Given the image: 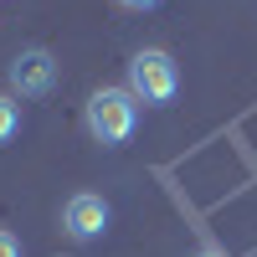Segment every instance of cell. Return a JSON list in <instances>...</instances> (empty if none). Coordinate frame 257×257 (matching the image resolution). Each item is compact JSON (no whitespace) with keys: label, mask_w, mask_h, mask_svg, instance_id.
<instances>
[{"label":"cell","mask_w":257,"mask_h":257,"mask_svg":"<svg viewBox=\"0 0 257 257\" xmlns=\"http://www.w3.org/2000/svg\"><path fill=\"white\" fill-rule=\"evenodd\" d=\"M139 123V98L128 88H98L88 98V134L98 144H123Z\"/></svg>","instance_id":"cell-1"},{"label":"cell","mask_w":257,"mask_h":257,"mask_svg":"<svg viewBox=\"0 0 257 257\" xmlns=\"http://www.w3.org/2000/svg\"><path fill=\"white\" fill-rule=\"evenodd\" d=\"M128 93L144 98V103H170L180 93V67L175 57L160 52V47H144L128 57Z\"/></svg>","instance_id":"cell-2"},{"label":"cell","mask_w":257,"mask_h":257,"mask_svg":"<svg viewBox=\"0 0 257 257\" xmlns=\"http://www.w3.org/2000/svg\"><path fill=\"white\" fill-rule=\"evenodd\" d=\"M52 82H57V62H52V52L31 47V52H21V57L11 62V88H16L21 98H41V93H52Z\"/></svg>","instance_id":"cell-3"},{"label":"cell","mask_w":257,"mask_h":257,"mask_svg":"<svg viewBox=\"0 0 257 257\" xmlns=\"http://www.w3.org/2000/svg\"><path fill=\"white\" fill-rule=\"evenodd\" d=\"M62 226H67L72 242H93L108 231V201L103 196H72L67 211H62Z\"/></svg>","instance_id":"cell-4"},{"label":"cell","mask_w":257,"mask_h":257,"mask_svg":"<svg viewBox=\"0 0 257 257\" xmlns=\"http://www.w3.org/2000/svg\"><path fill=\"white\" fill-rule=\"evenodd\" d=\"M16 128H21V108H16L11 98H0V144H6Z\"/></svg>","instance_id":"cell-5"},{"label":"cell","mask_w":257,"mask_h":257,"mask_svg":"<svg viewBox=\"0 0 257 257\" xmlns=\"http://www.w3.org/2000/svg\"><path fill=\"white\" fill-rule=\"evenodd\" d=\"M0 257H21V242L11 237V231H0Z\"/></svg>","instance_id":"cell-6"},{"label":"cell","mask_w":257,"mask_h":257,"mask_svg":"<svg viewBox=\"0 0 257 257\" xmlns=\"http://www.w3.org/2000/svg\"><path fill=\"white\" fill-rule=\"evenodd\" d=\"M123 11H149V6H160V0H118Z\"/></svg>","instance_id":"cell-7"},{"label":"cell","mask_w":257,"mask_h":257,"mask_svg":"<svg viewBox=\"0 0 257 257\" xmlns=\"http://www.w3.org/2000/svg\"><path fill=\"white\" fill-rule=\"evenodd\" d=\"M201 257H221V252H201Z\"/></svg>","instance_id":"cell-8"}]
</instances>
